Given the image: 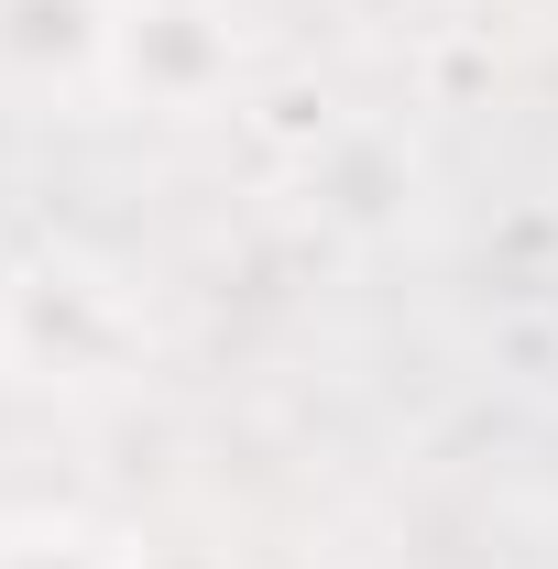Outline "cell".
<instances>
[{
    "instance_id": "1",
    "label": "cell",
    "mask_w": 558,
    "mask_h": 569,
    "mask_svg": "<svg viewBox=\"0 0 558 569\" xmlns=\"http://www.w3.org/2000/svg\"><path fill=\"white\" fill-rule=\"evenodd\" d=\"M0 569H132V559L99 537H67V526H22V537H0Z\"/></svg>"
}]
</instances>
